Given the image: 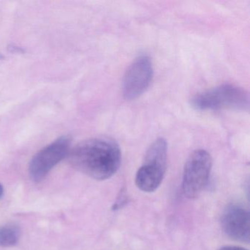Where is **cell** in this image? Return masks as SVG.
Listing matches in <instances>:
<instances>
[{"instance_id":"5","label":"cell","mask_w":250,"mask_h":250,"mask_svg":"<svg viewBox=\"0 0 250 250\" xmlns=\"http://www.w3.org/2000/svg\"><path fill=\"white\" fill-rule=\"evenodd\" d=\"M71 138L64 135L38 152L30 163V175L36 182H40L51 169L68 156L71 148Z\"/></svg>"},{"instance_id":"8","label":"cell","mask_w":250,"mask_h":250,"mask_svg":"<svg viewBox=\"0 0 250 250\" xmlns=\"http://www.w3.org/2000/svg\"><path fill=\"white\" fill-rule=\"evenodd\" d=\"M20 229L17 225L11 224L0 228V246L12 247L18 243L20 238Z\"/></svg>"},{"instance_id":"2","label":"cell","mask_w":250,"mask_h":250,"mask_svg":"<svg viewBox=\"0 0 250 250\" xmlns=\"http://www.w3.org/2000/svg\"><path fill=\"white\" fill-rule=\"evenodd\" d=\"M191 105L200 111H246L248 110L250 106V96L241 87L225 84L194 96L191 99Z\"/></svg>"},{"instance_id":"6","label":"cell","mask_w":250,"mask_h":250,"mask_svg":"<svg viewBox=\"0 0 250 250\" xmlns=\"http://www.w3.org/2000/svg\"><path fill=\"white\" fill-rule=\"evenodd\" d=\"M153 77L151 59L147 55L137 57L128 66L123 80V93L125 99L134 100L141 96L148 88Z\"/></svg>"},{"instance_id":"1","label":"cell","mask_w":250,"mask_h":250,"mask_svg":"<svg viewBox=\"0 0 250 250\" xmlns=\"http://www.w3.org/2000/svg\"><path fill=\"white\" fill-rule=\"evenodd\" d=\"M68 157L75 169L98 181L113 176L121 163L119 146L108 138L84 140L70 150Z\"/></svg>"},{"instance_id":"4","label":"cell","mask_w":250,"mask_h":250,"mask_svg":"<svg viewBox=\"0 0 250 250\" xmlns=\"http://www.w3.org/2000/svg\"><path fill=\"white\" fill-rule=\"evenodd\" d=\"M212 168V158L205 150L193 152L186 162L183 175V191L190 199L198 197L208 186Z\"/></svg>"},{"instance_id":"3","label":"cell","mask_w":250,"mask_h":250,"mask_svg":"<svg viewBox=\"0 0 250 250\" xmlns=\"http://www.w3.org/2000/svg\"><path fill=\"white\" fill-rule=\"evenodd\" d=\"M167 164V143L164 138L155 140L147 149L144 162L137 171L136 186L142 191L152 192L159 188Z\"/></svg>"},{"instance_id":"10","label":"cell","mask_w":250,"mask_h":250,"mask_svg":"<svg viewBox=\"0 0 250 250\" xmlns=\"http://www.w3.org/2000/svg\"><path fill=\"white\" fill-rule=\"evenodd\" d=\"M2 194H3V187L2 184H0V199L2 197Z\"/></svg>"},{"instance_id":"7","label":"cell","mask_w":250,"mask_h":250,"mask_svg":"<svg viewBox=\"0 0 250 250\" xmlns=\"http://www.w3.org/2000/svg\"><path fill=\"white\" fill-rule=\"evenodd\" d=\"M221 227L231 239L247 244L250 242V213L244 206H228L222 213Z\"/></svg>"},{"instance_id":"9","label":"cell","mask_w":250,"mask_h":250,"mask_svg":"<svg viewBox=\"0 0 250 250\" xmlns=\"http://www.w3.org/2000/svg\"><path fill=\"white\" fill-rule=\"evenodd\" d=\"M219 250H247V249L243 248L241 247H236V246H228V247H222Z\"/></svg>"}]
</instances>
